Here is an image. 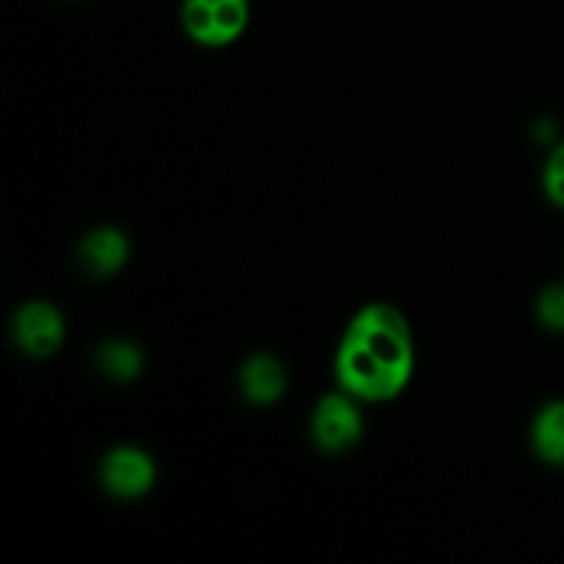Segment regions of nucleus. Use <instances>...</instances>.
I'll list each match as a JSON object with an SVG mask.
<instances>
[{
    "mask_svg": "<svg viewBox=\"0 0 564 564\" xmlns=\"http://www.w3.org/2000/svg\"><path fill=\"white\" fill-rule=\"evenodd\" d=\"M336 383L361 402H391L416 369V339L405 314L391 303L358 308L334 358Z\"/></svg>",
    "mask_w": 564,
    "mask_h": 564,
    "instance_id": "nucleus-1",
    "label": "nucleus"
},
{
    "mask_svg": "<svg viewBox=\"0 0 564 564\" xmlns=\"http://www.w3.org/2000/svg\"><path fill=\"white\" fill-rule=\"evenodd\" d=\"M532 452L545 466L564 468V400H551L534 413L529 427Z\"/></svg>",
    "mask_w": 564,
    "mask_h": 564,
    "instance_id": "nucleus-8",
    "label": "nucleus"
},
{
    "mask_svg": "<svg viewBox=\"0 0 564 564\" xmlns=\"http://www.w3.org/2000/svg\"><path fill=\"white\" fill-rule=\"evenodd\" d=\"M99 482H102L105 494H110L113 499L135 501L143 499L154 488V482H158V466H154L152 455L143 452L141 446H113L102 457Z\"/></svg>",
    "mask_w": 564,
    "mask_h": 564,
    "instance_id": "nucleus-4",
    "label": "nucleus"
},
{
    "mask_svg": "<svg viewBox=\"0 0 564 564\" xmlns=\"http://www.w3.org/2000/svg\"><path fill=\"white\" fill-rule=\"evenodd\" d=\"M543 193L554 207L564 209V138L551 147L543 163Z\"/></svg>",
    "mask_w": 564,
    "mask_h": 564,
    "instance_id": "nucleus-11",
    "label": "nucleus"
},
{
    "mask_svg": "<svg viewBox=\"0 0 564 564\" xmlns=\"http://www.w3.org/2000/svg\"><path fill=\"white\" fill-rule=\"evenodd\" d=\"M182 28L202 47H229L251 22V0H182Z\"/></svg>",
    "mask_w": 564,
    "mask_h": 564,
    "instance_id": "nucleus-2",
    "label": "nucleus"
},
{
    "mask_svg": "<svg viewBox=\"0 0 564 564\" xmlns=\"http://www.w3.org/2000/svg\"><path fill=\"white\" fill-rule=\"evenodd\" d=\"M534 314H538V323L545 330L564 334V279L554 281V284L540 292L538 303H534Z\"/></svg>",
    "mask_w": 564,
    "mask_h": 564,
    "instance_id": "nucleus-10",
    "label": "nucleus"
},
{
    "mask_svg": "<svg viewBox=\"0 0 564 564\" xmlns=\"http://www.w3.org/2000/svg\"><path fill=\"white\" fill-rule=\"evenodd\" d=\"M286 369L273 352H253L240 367V391L251 405H273L284 397Z\"/></svg>",
    "mask_w": 564,
    "mask_h": 564,
    "instance_id": "nucleus-7",
    "label": "nucleus"
},
{
    "mask_svg": "<svg viewBox=\"0 0 564 564\" xmlns=\"http://www.w3.org/2000/svg\"><path fill=\"white\" fill-rule=\"evenodd\" d=\"M308 433L325 455H347L350 449H356L364 435L361 400L341 389L325 394L314 405Z\"/></svg>",
    "mask_w": 564,
    "mask_h": 564,
    "instance_id": "nucleus-3",
    "label": "nucleus"
},
{
    "mask_svg": "<svg viewBox=\"0 0 564 564\" xmlns=\"http://www.w3.org/2000/svg\"><path fill=\"white\" fill-rule=\"evenodd\" d=\"M97 369L116 383H130L143 372V352L130 339H108L97 347Z\"/></svg>",
    "mask_w": 564,
    "mask_h": 564,
    "instance_id": "nucleus-9",
    "label": "nucleus"
},
{
    "mask_svg": "<svg viewBox=\"0 0 564 564\" xmlns=\"http://www.w3.org/2000/svg\"><path fill=\"white\" fill-rule=\"evenodd\" d=\"M14 345L31 358H50L61 350L66 336L64 314L50 301H28L17 308L11 323Z\"/></svg>",
    "mask_w": 564,
    "mask_h": 564,
    "instance_id": "nucleus-5",
    "label": "nucleus"
},
{
    "mask_svg": "<svg viewBox=\"0 0 564 564\" xmlns=\"http://www.w3.org/2000/svg\"><path fill=\"white\" fill-rule=\"evenodd\" d=\"M77 259L88 275L110 279L130 262V237L116 226H97L80 240Z\"/></svg>",
    "mask_w": 564,
    "mask_h": 564,
    "instance_id": "nucleus-6",
    "label": "nucleus"
}]
</instances>
